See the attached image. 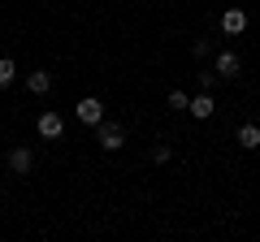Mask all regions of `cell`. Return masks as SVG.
<instances>
[{"label": "cell", "instance_id": "14", "mask_svg": "<svg viewBox=\"0 0 260 242\" xmlns=\"http://www.w3.org/2000/svg\"><path fill=\"white\" fill-rule=\"evenodd\" d=\"M213 87H217V69H213V74L200 69V91H213Z\"/></svg>", "mask_w": 260, "mask_h": 242}, {"label": "cell", "instance_id": "4", "mask_svg": "<svg viewBox=\"0 0 260 242\" xmlns=\"http://www.w3.org/2000/svg\"><path fill=\"white\" fill-rule=\"evenodd\" d=\"M30 169H35V151H30V147H9V173L26 177Z\"/></svg>", "mask_w": 260, "mask_h": 242}, {"label": "cell", "instance_id": "5", "mask_svg": "<svg viewBox=\"0 0 260 242\" xmlns=\"http://www.w3.org/2000/svg\"><path fill=\"white\" fill-rule=\"evenodd\" d=\"M217 26H221V35L234 39V35H243V30H247V13H243V9H225Z\"/></svg>", "mask_w": 260, "mask_h": 242}, {"label": "cell", "instance_id": "8", "mask_svg": "<svg viewBox=\"0 0 260 242\" xmlns=\"http://www.w3.org/2000/svg\"><path fill=\"white\" fill-rule=\"evenodd\" d=\"M234 139H239L243 151H256V147H260V126H251V121H247V126H239V134H234Z\"/></svg>", "mask_w": 260, "mask_h": 242}, {"label": "cell", "instance_id": "1", "mask_svg": "<svg viewBox=\"0 0 260 242\" xmlns=\"http://www.w3.org/2000/svg\"><path fill=\"white\" fill-rule=\"evenodd\" d=\"M95 143H100L104 151H121L126 147V126H121V121H100V126H95Z\"/></svg>", "mask_w": 260, "mask_h": 242}, {"label": "cell", "instance_id": "10", "mask_svg": "<svg viewBox=\"0 0 260 242\" xmlns=\"http://www.w3.org/2000/svg\"><path fill=\"white\" fill-rule=\"evenodd\" d=\"M13 78H18V65H13L9 56H0V91H5V87H13Z\"/></svg>", "mask_w": 260, "mask_h": 242}, {"label": "cell", "instance_id": "13", "mask_svg": "<svg viewBox=\"0 0 260 242\" xmlns=\"http://www.w3.org/2000/svg\"><path fill=\"white\" fill-rule=\"evenodd\" d=\"M152 160H156V165H169V160H174V147H169V143L165 147H152Z\"/></svg>", "mask_w": 260, "mask_h": 242}, {"label": "cell", "instance_id": "7", "mask_svg": "<svg viewBox=\"0 0 260 242\" xmlns=\"http://www.w3.org/2000/svg\"><path fill=\"white\" fill-rule=\"evenodd\" d=\"M186 112H191V117H200V121H208V117L217 112V100H213L208 91H200V95L191 100V108H186Z\"/></svg>", "mask_w": 260, "mask_h": 242}, {"label": "cell", "instance_id": "9", "mask_svg": "<svg viewBox=\"0 0 260 242\" xmlns=\"http://www.w3.org/2000/svg\"><path fill=\"white\" fill-rule=\"evenodd\" d=\"M48 87H52V74H48V69L26 74V91H30V95H48Z\"/></svg>", "mask_w": 260, "mask_h": 242}, {"label": "cell", "instance_id": "11", "mask_svg": "<svg viewBox=\"0 0 260 242\" xmlns=\"http://www.w3.org/2000/svg\"><path fill=\"white\" fill-rule=\"evenodd\" d=\"M165 104H169L174 112H186V108H191V95H186V91H169V95H165Z\"/></svg>", "mask_w": 260, "mask_h": 242}, {"label": "cell", "instance_id": "6", "mask_svg": "<svg viewBox=\"0 0 260 242\" xmlns=\"http://www.w3.org/2000/svg\"><path fill=\"white\" fill-rule=\"evenodd\" d=\"M213 69H217V78H230V83H234L243 65H239V56H234V52H217V65Z\"/></svg>", "mask_w": 260, "mask_h": 242}, {"label": "cell", "instance_id": "3", "mask_svg": "<svg viewBox=\"0 0 260 242\" xmlns=\"http://www.w3.org/2000/svg\"><path fill=\"white\" fill-rule=\"evenodd\" d=\"M35 130H39V139H61V134H65V117H61V112H52V108H48V112H39Z\"/></svg>", "mask_w": 260, "mask_h": 242}, {"label": "cell", "instance_id": "2", "mask_svg": "<svg viewBox=\"0 0 260 242\" xmlns=\"http://www.w3.org/2000/svg\"><path fill=\"white\" fill-rule=\"evenodd\" d=\"M74 117L83 121V126H100L104 121V104L95 100V95H83V100L74 104Z\"/></svg>", "mask_w": 260, "mask_h": 242}, {"label": "cell", "instance_id": "12", "mask_svg": "<svg viewBox=\"0 0 260 242\" xmlns=\"http://www.w3.org/2000/svg\"><path fill=\"white\" fill-rule=\"evenodd\" d=\"M191 56H195V61H204V56H213V44H208V39H195V44H191Z\"/></svg>", "mask_w": 260, "mask_h": 242}]
</instances>
